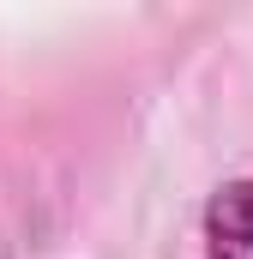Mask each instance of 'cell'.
I'll use <instances>...</instances> for the list:
<instances>
[{
  "mask_svg": "<svg viewBox=\"0 0 253 259\" xmlns=\"http://www.w3.org/2000/svg\"><path fill=\"white\" fill-rule=\"evenodd\" d=\"M205 259H253V181H229L205 205Z\"/></svg>",
  "mask_w": 253,
  "mask_h": 259,
  "instance_id": "cell-1",
  "label": "cell"
}]
</instances>
